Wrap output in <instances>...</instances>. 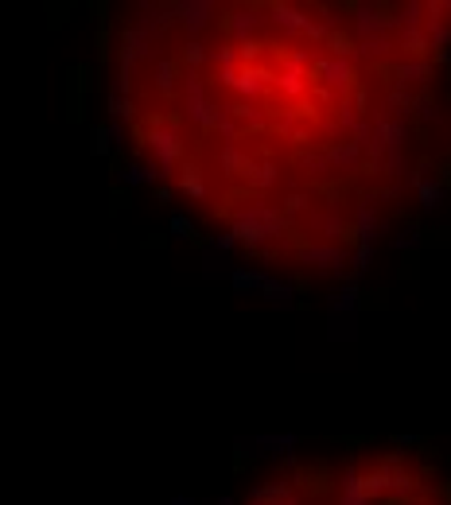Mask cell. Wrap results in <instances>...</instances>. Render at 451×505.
Instances as JSON below:
<instances>
[{"label": "cell", "instance_id": "1", "mask_svg": "<svg viewBox=\"0 0 451 505\" xmlns=\"http://www.w3.org/2000/svg\"><path fill=\"white\" fill-rule=\"evenodd\" d=\"M451 8L168 4L121 47L137 148L269 260L343 265L451 144Z\"/></svg>", "mask_w": 451, "mask_h": 505}, {"label": "cell", "instance_id": "2", "mask_svg": "<svg viewBox=\"0 0 451 505\" xmlns=\"http://www.w3.org/2000/svg\"><path fill=\"white\" fill-rule=\"evenodd\" d=\"M249 505H451V490L412 455H358L296 466Z\"/></svg>", "mask_w": 451, "mask_h": 505}]
</instances>
